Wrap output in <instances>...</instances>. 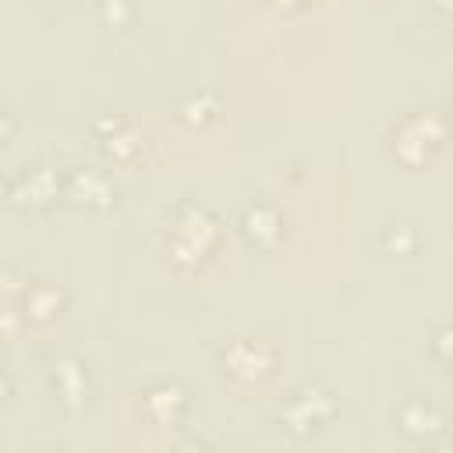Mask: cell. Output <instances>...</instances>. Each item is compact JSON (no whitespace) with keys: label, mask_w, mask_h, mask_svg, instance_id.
I'll return each mask as SVG.
<instances>
[{"label":"cell","mask_w":453,"mask_h":453,"mask_svg":"<svg viewBox=\"0 0 453 453\" xmlns=\"http://www.w3.org/2000/svg\"><path fill=\"white\" fill-rule=\"evenodd\" d=\"M219 241V219L198 205V202H180L173 212V230H170V255L180 265H198Z\"/></svg>","instance_id":"6da1fadb"},{"label":"cell","mask_w":453,"mask_h":453,"mask_svg":"<svg viewBox=\"0 0 453 453\" xmlns=\"http://www.w3.org/2000/svg\"><path fill=\"white\" fill-rule=\"evenodd\" d=\"M393 156L407 166H421L442 142H446V117L439 110H418V113H407L393 134Z\"/></svg>","instance_id":"7a4b0ae2"},{"label":"cell","mask_w":453,"mask_h":453,"mask_svg":"<svg viewBox=\"0 0 453 453\" xmlns=\"http://www.w3.org/2000/svg\"><path fill=\"white\" fill-rule=\"evenodd\" d=\"M333 418H336V396H333L326 386H319V382H304V386L294 389L290 400L280 407V425H283L290 435H297V439H304V435L326 428Z\"/></svg>","instance_id":"3957f363"},{"label":"cell","mask_w":453,"mask_h":453,"mask_svg":"<svg viewBox=\"0 0 453 453\" xmlns=\"http://www.w3.org/2000/svg\"><path fill=\"white\" fill-rule=\"evenodd\" d=\"M64 195V173L57 166H25L7 180V198L25 209H46Z\"/></svg>","instance_id":"277c9868"},{"label":"cell","mask_w":453,"mask_h":453,"mask_svg":"<svg viewBox=\"0 0 453 453\" xmlns=\"http://www.w3.org/2000/svg\"><path fill=\"white\" fill-rule=\"evenodd\" d=\"M64 195L74 198L85 209H113L117 205V188L113 180L96 170V166H74L64 173Z\"/></svg>","instance_id":"5b68a950"},{"label":"cell","mask_w":453,"mask_h":453,"mask_svg":"<svg viewBox=\"0 0 453 453\" xmlns=\"http://www.w3.org/2000/svg\"><path fill=\"white\" fill-rule=\"evenodd\" d=\"M273 361H276V354L262 340H234L226 347V354H223V365H226V372L237 382H258V379H265L269 368H273Z\"/></svg>","instance_id":"8992f818"},{"label":"cell","mask_w":453,"mask_h":453,"mask_svg":"<svg viewBox=\"0 0 453 453\" xmlns=\"http://www.w3.org/2000/svg\"><path fill=\"white\" fill-rule=\"evenodd\" d=\"M50 382H53V393L60 396V403L67 411H81L88 403V372L78 357L71 354H60L57 361H50Z\"/></svg>","instance_id":"52a82bcc"},{"label":"cell","mask_w":453,"mask_h":453,"mask_svg":"<svg viewBox=\"0 0 453 453\" xmlns=\"http://www.w3.org/2000/svg\"><path fill=\"white\" fill-rule=\"evenodd\" d=\"M396 425L403 435L418 439V442H428V439H439L446 432V418L442 411L432 403V400H421V396H411L400 403L396 411Z\"/></svg>","instance_id":"ba28073f"},{"label":"cell","mask_w":453,"mask_h":453,"mask_svg":"<svg viewBox=\"0 0 453 453\" xmlns=\"http://www.w3.org/2000/svg\"><path fill=\"white\" fill-rule=\"evenodd\" d=\"M241 234L255 244V248H276L280 244V237H283V216H280V209L276 205H269V202H251V205H244V212H241Z\"/></svg>","instance_id":"9c48e42d"},{"label":"cell","mask_w":453,"mask_h":453,"mask_svg":"<svg viewBox=\"0 0 453 453\" xmlns=\"http://www.w3.org/2000/svg\"><path fill=\"white\" fill-rule=\"evenodd\" d=\"M96 134L103 142V149L113 156V159H131L138 152V134L127 120H117V117H106V120H96Z\"/></svg>","instance_id":"30bf717a"},{"label":"cell","mask_w":453,"mask_h":453,"mask_svg":"<svg viewBox=\"0 0 453 453\" xmlns=\"http://www.w3.org/2000/svg\"><path fill=\"white\" fill-rule=\"evenodd\" d=\"M145 411L159 421V425H173L184 411V389L177 382H156L145 389Z\"/></svg>","instance_id":"8fae6325"},{"label":"cell","mask_w":453,"mask_h":453,"mask_svg":"<svg viewBox=\"0 0 453 453\" xmlns=\"http://www.w3.org/2000/svg\"><path fill=\"white\" fill-rule=\"evenodd\" d=\"M60 308H64V294H60L53 283L39 280V283H32V287L25 290V315H28V319L50 322V319L60 315Z\"/></svg>","instance_id":"7c38bea8"},{"label":"cell","mask_w":453,"mask_h":453,"mask_svg":"<svg viewBox=\"0 0 453 453\" xmlns=\"http://www.w3.org/2000/svg\"><path fill=\"white\" fill-rule=\"evenodd\" d=\"M216 113H219V106H216V99H212L209 92H191V96L180 103V120L191 124V127L209 124Z\"/></svg>","instance_id":"4fadbf2b"},{"label":"cell","mask_w":453,"mask_h":453,"mask_svg":"<svg viewBox=\"0 0 453 453\" xmlns=\"http://www.w3.org/2000/svg\"><path fill=\"white\" fill-rule=\"evenodd\" d=\"M379 244H382L386 251H393V255H411V251L418 248V230H414L411 223H389V226L382 230Z\"/></svg>","instance_id":"5bb4252c"},{"label":"cell","mask_w":453,"mask_h":453,"mask_svg":"<svg viewBox=\"0 0 453 453\" xmlns=\"http://www.w3.org/2000/svg\"><path fill=\"white\" fill-rule=\"evenodd\" d=\"M103 18H106L113 28L127 25V18H131V4H127V0H103Z\"/></svg>","instance_id":"9a60e30c"},{"label":"cell","mask_w":453,"mask_h":453,"mask_svg":"<svg viewBox=\"0 0 453 453\" xmlns=\"http://www.w3.org/2000/svg\"><path fill=\"white\" fill-rule=\"evenodd\" d=\"M449 326H439V333H435V340H432V350H435V361L439 365H449Z\"/></svg>","instance_id":"2e32d148"},{"label":"cell","mask_w":453,"mask_h":453,"mask_svg":"<svg viewBox=\"0 0 453 453\" xmlns=\"http://www.w3.org/2000/svg\"><path fill=\"white\" fill-rule=\"evenodd\" d=\"M11 131H14V117H11V110L0 103V145L11 138Z\"/></svg>","instance_id":"e0dca14e"},{"label":"cell","mask_w":453,"mask_h":453,"mask_svg":"<svg viewBox=\"0 0 453 453\" xmlns=\"http://www.w3.org/2000/svg\"><path fill=\"white\" fill-rule=\"evenodd\" d=\"M269 7H276V11H290V7H297L301 0H265Z\"/></svg>","instance_id":"ac0fdd59"},{"label":"cell","mask_w":453,"mask_h":453,"mask_svg":"<svg viewBox=\"0 0 453 453\" xmlns=\"http://www.w3.org/2000/svg\"><path fill=\"white\" fill-rule=\"evenodd\" d=\"M7 393H11V382H7V379H4V375H0V403H4V400H7Z\"/></svg>","instance_id":"d6986e66"},{"label":"cell","mask_w":453,"mask_h":453,"mask_svg":"<svg viewBox=\"0 0 453 453\" xmlns=\"http://www.w3.org/2000/svg\"><path fill=\"white\" fill-rule=\"evenodd\" d=\"M428 4H432L439 14H446V11H449V0H428Z\"/></svg>","instance_id":"ffe728a7"}]
</instances>
